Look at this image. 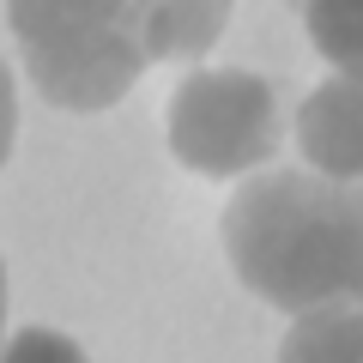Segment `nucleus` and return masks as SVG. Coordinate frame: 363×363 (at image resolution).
I'll use <instances>...</instances> for the list:
<instances>
[{
    "mask_svg": "<svg viewBox=\"0 0 363 363\" xmlns=\"http://www.w3.org/2000/svg\"><path fill=\"white\" fill-rule=\"evenodd\" d=\"M224 255L260 303L285 315L363 303V188L327 169H260L218 218Z\"/></svg>",
    "mask_w": 363,
    "mask_h": 363,
    "instance_id": "obj_2",
    "label": "nucleus"
},
{
    "mask_svg": "<svg viewBox=\"0 0 363 363\" xmlns=\"http://www.w3.org/2000/svg\"><path fill=\"white\" fill-rule=\"evenodd\" d=\"M6 363H85V351L55 327H18L6 339Z\"/></svg>",
    "mask_w": 363,
    "mask_h": 363,
    "instance_id": "obj_7",
    "label": "nucleus"
},
{
    "mask_svg": "<svg viewBox=\"0 0 363 363\" xmlns=\"http://www.w3.org/2000/svg\"><path fill=\"white\" fill-rule=\"evenodd\" d=\"M297 145L315 169L363 182V73H333L297 109Z\"/></svg>",
    "mask_w": 363,
    "mask_h": 363,
    "instance_id": "obj_4",
    "label": "nucleus"
},
{
    "mask_svg": "<svg viewBox=\"0 0 363 363\" xmlns=\"http://www.w3.org/2000/svg\"><path fill=\"white\" fill-rule=\"evenodd\" d=\"M303 18L333 73H363V0H303Z\"/></svg>",
    "mask_w": 363,
    "mask_h": 363,
    "instance_id": "obj_6",
    "label": "nucleus"
},
{
    "mask_svg": "<svg viewBox=\"0 0 363 363\" xmlns=\"http://www.w3.org/2000/svg\"><path fill=\"white\" fill-rule=\"evenodd\" d=\"M279 363H363V303L297 315L279 345Z\"/></svg>",
    "mask_w": 363,
    "mask_h": 363,
    "instance_id": "obj_5",
    "label": "nucleus"
},
{
    "mask_svg": "<svg viewBox=\"0 0 363 363\" xmlns=\"http://www.w3.org/2000/svg\"><path fill=\"white\" fill-rule=\"evenodd\" d=\"M30 85L55 109H109L157 61H200L230 0H6Z\"/></svg>",
    "mask_w": 363,
    "mask_h": 363,
    "instance_id": "obj_1",
    "label": "nucleus"
},
{
    "mask_svg": "<svg viewBox=\"0 0 363 363\" xmlns=\"http://www.w3.org/2000/svg\"><path fill=\"white\" fill-rule=\"evenodd\" d=\"M164 128L182 169L230 182V176L260 169L267 157H279L285 109H279L272 79L242 73V67H200V73L176 79Z\"/></svg>",
    "mask_w": 363,
    "mask_h": 363,
    "instance_id": "obj_3",
    "label": "nucleus"
}]
</instances>
